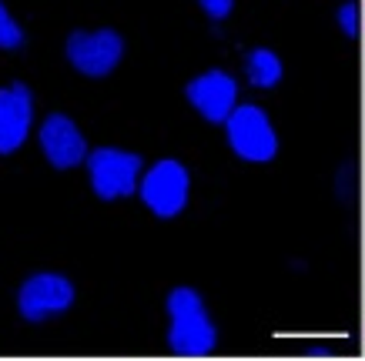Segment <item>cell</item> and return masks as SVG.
Returning <instances> with one entry per match:
<instances>
[{"label":"cell","mask_w":365,"mask_h":361,"mask_svg":"<svg viewBox=\"0 0 365 361\" xmlns=\"http://www.w3.org/2000/svg\"><path fill=\"white\" fill-rule=\"evenodd\" d=\"M168 315H171V328H168V348L178 355H211L218 345V331L211 325L208 308L201 301L195 288H175L168 295Z\"/></svg>","instance_id":"obj_1"},{"label":"cell","mask_w":365,"mask_h":361,"mask_svg":"<svg viewBox=\"0 0 365 361\" xmlns=\"http://www.w3.org/2000/svg\"><path fill=\"white\" fill-rule=\"evenodd\" d=\"M225 131H228V144L242 161L252 164H265L278 154V134L272 127L268 114L258 104H242L232 110V117L225 120Z\"/></svg>","instance_id":"obj_2"},{"label":"cell","mask_w":365,"mask_h":361,"mask_svg":"<svg viewBox=\"0 0 365 361\" xmlns=\"http://www.w3.org/2000/svg\"><path fill=\"white\" fill-rule=\"evenodd\" d=\"M188 187H191V177H188V167L181 161H158L148 174L141 177L138 184V194L148 208L155 211L158 218H175L185 211L188 204Z\"/></svg>","instance_id":"obj_3"},{"label":"cell","mask_w":365,"mask_h":361,"mask_svg":"<svg viewBox=\"0 0 365 361\" xmlns=\"http://www.w3.org/2000/svg\"><path fill=\"white\" fill-rule=\"evenodd\" d=\"M88 174L94 194L104 201L128 197L138 191V174H141V157L118 147H98L88 154Z\"/></svg>","instance_id":"obj_4"},{"label":"cell","mask_w":365,"mask_h":361,"mask_svg":"<svg viewBox=\"0 0 365 361\" xmlns=\"http://www.w3.org/2000/svg\"><path fill=\"white\" fill-rule=\"evenodd\" d=\"M124 57L121 33L111 27L104 31H78L67 37V61L88 77H108Z\"/></svg>","instance_id":"obj_5"},{"label":"cell","mask_w":365,"mask_h":361,"mask_svg":"<svg viewBox=\"0 0 365 361\" xmlns=\"http://www.w3.org/2000/svg\"><path fill=\"white\" fill-rule=\"evenodd\" d=\"M74 305V285L61 274H34L21 285L17 308L24 321H44L47 315H61Z\"/></svg>","instance_id":"obj_6"},{"label":"cell","mask_w":365,"mask_h":361,"mask_svg":"<svg viewBox=\"0 0 365 361\" xmlns=\"http://www.w3.org/2000/svg\"><path fill=\"white\" fill-rule=\"evenodd\" d=\"M185 94H188L191 108L198 110L205 120H211V124H225L232 117V110L238 108L235 104L238 100V84L225 70H205L201 77L191 80Z\"/></svg>","instance_id":"obj_7"},{"label":"cell","mask_w":365,"mask_h":361,"mask_svg":"<svg viewBox=\"0 0 365 361\" xmlns=\"http://www.w3.org/2000/svg\"><path fill=\"white\" fill-rule=\"evenodd\" d=\"M34 120V98L24 80L0 88V154H14L27 141Z\"/></svg>","instance_id":"obj_8"},{"label":"cell","mask_w":365,"mask_h":361,"mask_svg":"<svg viewBox=\"0 0 365 361\" xmlns=\"http://www.w3.org/2000/svg\"><path fill=\"white\" fill-rule=\"evenodd\" d=\"M41 147H44L47 161L57 167V171H67V167H78L84 157H88V144H84V134L78 131V124L64 114H51V117L41 124Z\"/></svg>","instance_id":"obj_9"},{"label":"cell","mask_w":365,"mask_h":361,"mask_svg":"<svg viewBox=\"0 0 365 361\" xmlns=\"http://www.w3.org/2000/svg\"><path fill=\"white\" fill-rule=\"evenodd\" d=\"M245 74H248L252 88H275L278 80H282V61L268 47H255L245 57Z\"/></svg>","instance_id":"obj_10"},{"label":"cell","mask_w":365,"mask_h":361,"mask_svg":"<svg viewBox=\"0 0 365 361\" xmlns=\"http://www.w3.org/2000/svg\"><path fill=\"white\" fill-rule=\"evenodd\" d=\"M24 47V31L14 23V17L7 14L4 21H0V51H17Z\"/></svg>","instance_id":"obj_11"},{"label":"cell","mask_w":365,"mask_h":361,"mask_svg":"<svg viewBox=\"0 0 365 361\" xmlns=\"http://www.w3.org/2000/svg\"><path fill=\"white\" fill-rule=\"evenodd\" d=\"M201 4V11L208 14L211 21H225L228 14H232V7H235V0H198Z\"/></svg>","instance_id":"obj_12"},{"label":"cell","mask_w":365,"mask_h":361,"mask_svg":"<svg viewBox=\"0 0 365 361\" xmlns=\"http://www.w3.org/2000/svg\"><path fill=\"white\" fill-rule=\"evenodd\" d=\"M339 21H342L345 33H355V31H359V27H355V7H352V4H345L342 11H339Z\"/></svg>","instance_id":"obj_13"},{"label":"cell","mask_w":365,"mask_h":361,"mask_svg":"<svg viewBox=\"0 0 365 361\" xmlns=\"http://www.w3.org/2000/svg\"><path fill=\"white\" fill-rule=\"evenodd\" d=\"M4 17H7V11H4V4H0V21H4Z\"/></svg>","instance_id":"obj_14"},{"label":"cell","mask_w":365,"mask_h":361,"mask_svg":"<svg viewBox=\"0 0 365 361\" xmlns=\"http://www.w3.org/2000/svg\"><path fill=\"white\" fill-rule=\"evenodd\" d=\"M362 17H365V11H362Z\"/></svg>","instance_id":"obj_15"}]
</instances>
